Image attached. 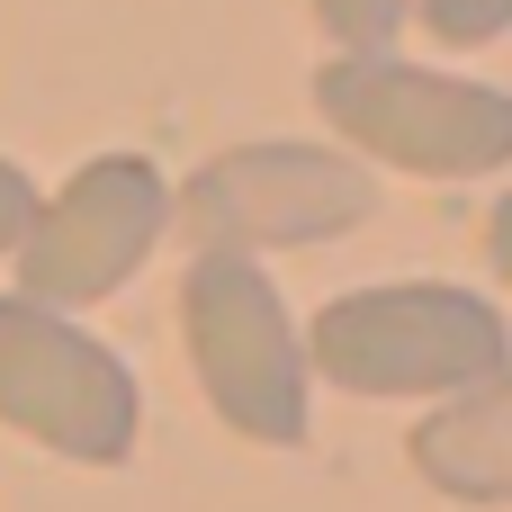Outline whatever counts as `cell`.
<instances>
[{
    "mask_svg": "<svg viewBox=\"0 0 512 512\" xmlns=\"http://www.w3.org/2000/svg\"><path fill=\"white\" fill-rule=\"evenodd\" d=\"M414 468L450 504H512V369L414 423Z\"/></svg>",
    "mask_w": 512,
    "mask_h": 512,
    "instance_id": "7",
    "label": "cell"
},
{
    "mask_svg": "<svg viewBox=\"0 0 512 512\" xmlns=\"http://www.w3.org/2000/svg\"><path fill=\"white\" fill-rule=\"evenodd\" d=\"M306 369L342 396H468L512 369V324L495 297L450 279H387L351 288L315 315Z\"/></svg>",
    "mask_w": 512,
    "mask_h": 512,
    "instance_id": "1",
    "label": "cell"
},
{
    "mask_svg": "<svg viewBox=\"0 0 512 512\" xmlns=\"http://www.w3.org/2000/svg\"><path fill=\"white\" fill-rule=\"evenodd\" d=\"M171 234V180L162 162L144 153H90L54 198H36L27 234H18V297L54 306V315H81L99 297H117L153 243Z\"/></svg>",
    "mask_w": 512,
    "mask_h": 512,
    "instance_id": "6",
    "label": "cell"
},
{
    "mask_svg": "<svg viewBox=\"0 0 512 512\" xmlns=\"http://www.w3.org/2000/svg\"><path fill=\"white\" fill-rule=\"evenodd\" d=\"M315 108L351 153L414 180H477L512 162V90L405 54H333L315 72Z\"/></svg>",
    "mask_w": 512,
    "mask_h": 512,
    "instance_id": "3",
    "label": "cell"
},
{
    "mask_svg": "<svg viewBox=\"0 0 512 512\" xmlns=\"http://www.w3.org/2000/svg\"><path fill=\"white\" fill-rule=\"evenodd\" d=\"M315 18L342 54H396V27L414 18V0H315Z\"/></svg>",
    "mask_w": 512,
    "mask_h": 512,
    "instance_id": "8",
    "label": "cell"
},
{
    "mask_svg": "<svg viewBox=\"0 0 512 512\" xmlns=\"http://www.w3.org/2000/svg\"><path fill=\"white\" fill-rule=\"evenodd\" d=\"M0 423L72 468H117L135 459L144 387L90 324L9 288L0 297Z\"/></svg>",
    "mask_w": 512,
    "mask_h": 512,
    "instance_id": "5",
    "label": "cell"
},
{
    "mask_svg": "<svg viewBox=\"0 0 512 512\" xmlns=\"http://www.w3.org/2000/svg\"><path fill=\"white\" fill-rule=\"evenodd\" d=\"M180 333H189V369L216 405L225 432L261 441V450H297L306 414H315V369H306V333L279 297V279L243 252H198L180 279Z\"/></svg>",
    "mask_w": 512,
    "mask_h": 512,
    "instance_id": "2",
    "label": "cell"
},
{
    "mask_svg": "<svg viewBox=\"0 0 512 512\" xmlns=\"http://www.w3.org/2000/svg\"><path fill=\"white\" fill-rule=\"evenodd\" d=\"M414 18H423L441 45H495L512 27V0H414Z\"/></svg>",
    "mask_w": 512,
    "mask_h": 512,
    "instance_id": "9",
    "label": "cell"
},
{
    "mask_svg": "<svg viewBox=\"0 0 512 512\" xmlns=\"http://www.w3.org/2000/svg\"><path fill=\"white\" fill-rule=\"evenodd\" d=\"M171 216L189 225L198 252H297V243H333L351 225L378 216V171L342 144H234L216 162L189 171V189L171 198Z\"/></svg>",
    "mask_w": 512,
    "mask_h": 512,
    "instance_id": "4",
    "label": "cell"
},
{
    "mask_svg": "<svg viewBox=\"0 0 512 512\" xmlns=\"http://www.w3.org/2000/svg\"><path fill=\"white\" fill-rule=\"evenodd\" d=\"M27 216H36V180H27L18 162H0V252H18Z\"/></svg>",
    "mask_w": 512,
    "mask_h": 512,
    "instance_id": "10",
    "label": "cell"
},
{
    "mask_svg": "<svg viewBox=\"0 0 512 512\" xmlns=\"http://www.w3.org/2000/svg\"><path fill=\"white\" fill-rule=\"evenodd\" d=\"M486 261H495V279L512 288V198H495V216H486Z\"/></svg>",
    "mask_w": 512,
    "mask_h": 512,
    "instance_id": "11",
    "label": "cell"
}]
</instances>
